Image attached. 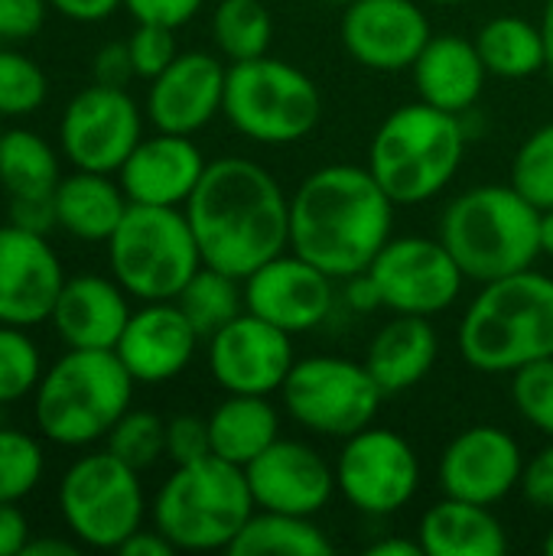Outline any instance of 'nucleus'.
I'll return each mask as SVG.
<instances>
[{"label": "nucleus", "instance_id": "obj_3", "mask_svg": "<svg viewBox=\"0 0 553 556\" xmlns=\"http://www.w3.org/2000/svg\"><path fill=\"white\" fill-rule=\"evenodd\" d=\"M456 349L482 375H515L518 368L553 355V280L521 270L482 283L469 303Z\"/></svg>", "mask_w": 553, "mask_h": 556}, {"label": "nucleus", "instance_id": "obj_9", "mask_svg": "<svg viewBox=\"0 0 553 556\" xmlns=\"http://www.w3.org/2000/svg\"><path fill=\"white\" fill-rule=\"evenodd\" d=\"M222 114L241 137L267 147H287L316 130L323 117V94L303 68L261 55L228 65Z\"/></svg>", "mask_w": 553, "mask_h": 556}, {"label": "nucleus", "instance_id": "obj_7", "mask_svg": "<svg viewBox=\"0 0 553 556\" xmlns=\"http://www.w3.org/2000/svg\"><path fill=\"white\" fill-rule=\"evenodd\" d=\"M254 515V498L241 466L205 456L176 466L150 502L153 528L189 554L228 551Z\"/></svg>", "mask_w": 553, "mask_h": 556}, {"label": "nucleus", "instance_id": "obj_54", "mask_svg": "<svg viewBox=\"0 0 553 556\" xmlns=\"http://www.w3.org/2000/svg\"><path fill=\"white\" fill-rule=\"evenodd\" d=\"M541 33H544V46H548V68L553 72V0H548V3H544Z\"/></svg>", "mask_w": 553, "mask_h": 556}, {"label": "nucleus", "instance_id": "obj_56", "mask_svg": "<svg viewBox=\"0 0 553 556\" xmlns=\"http://www.w3.org/2000/svg\"><path fill=\"white\" fill-rule=\"evenodd\" d=\"M544 554L553 556V528H551V534L544 538Z\"/></svg>", "mask_w": 553, "mask_h": 556}, {"label": "nucleus", "instance_id": "obj_35", "mask_svg": "<svg viewBox=\"0 0 553 556\" xmlns=\"http://www.w3.org/2000/svg\"><path fill=\"white\" fill-rule=\"evenodd\" d=\"M49 98L42 65L16 46H0V117H29Z\"/></svg>", "mask_w": 553, "mask_h": 556}, {"label": "nucleus", "instance_id": "obj_37", "mask_svg": "<svg viewBox=\"0 0 553 556\" xmlns=\"http://www.w3.org/2000/svg\"><path fill=\"white\" fill-rule=\"evenodd\" d=\"M42 371V355L29 332L0 323V404L10 407L23 397H33Z\"/></svg>", "mask_w": 553, "mask_h": 556}, {"label": "nucleus", "instance_id": "obj_29", "mask_svg": "<svg viewBox=\"0 0 553 556\" xmlns=\"http://www.w3.org/2000/svg\"><path fill=\"white\" fill-rule=\"evenodd\" d=\"M209 437L212 456L244 469L280 440V417L264 394H228L209 414Z\"/></svg>", "mask_w": 553, "mask_h": 556}, {"label": "nucleus", "instance_id": "obj_27", "mask_svg": "<svg viewBox=\"0 0 553 556\" xmlns=\"http://www.w3.org/2000/svg\"><path fill=\"white\" fill-rule=\"evenodd\" d=\"M417 541L427 556H502L508 531L489 505L443 495L420 518Z\"/></svg>", "mask_w": 553, "mask_h": 556}, {"label": "nucleus", "instance_id": "obj_24", "mask_svg": "<svg viewBox=\"0 0 553 556\" xmlns=\"http://www.w3.org/2000/svg\"><path fill=\"white\" fill-rule=\"evenodd\" d=\"M130 293L101 274L65 277L49 323L65 349H117L130 319Z\"/></svg>", "mask_w": 553, "mask_h": 556}, {"label": "nucleus", "instance_id": "obj_19", "mask_svg": "<svg viewBox=\"0 0 553 556\" xmlns=\"http://www.w3.org/2000/svg\"><path fill=\"white\" fill-rule=\"evenodd\" d=\"M65 267L46 235L0 225V323L33 329L49 323Z\"/></svg>", "mask_w": 553, "mask_h": 556}, {"label": "nucleus", "instance_id": "obj_53", "mask_svg": "<svg viewBox=\"0 0 553 556\" xmlns=\"http://www.w3.org/2000/svg\"><path fill=\"white\" fill-rule=\"evenodd\" d=\"M78 547H81L78 541L72 544L65 538H39V541L29 538L23 556H78Z\"/></svg>", "mask_w": 553, "mask_h": 556}, {"label": "nucleus", "instance_id": "obj_26", "mask_svg": "<svg viewBox=\"0 0 553 556\" xmlns=\"http://www.w3.org/2000/svg\"><path fill=\"white\" fill-rule=\"evenodd\" d=\"M437 355H440V339L433 323L427 316L394 313V319L372 336L365 349V368L372 371V378L388 397L417 388L437 365Z\"/></svg>", "mask_w": 553, "mask_h": 556}, {"label": "nucleus", "instance_id": "obj_6", "mask_svg": "<svg viewBox=\"0 0 553 556\" xmlns=\"http://www.w3.org/2000/svg\"><path fill=\"white\" fill-rule=\"evenodd\" d=\"M463 153L466 130L460 114L417 98L381 121L368 147V169L394 205H420L456 179Z\"/></svg>", "mask_w": 553, "mask_h": 556}, {"label": "nucleus", "instance_id": "obj_31", "mask_svg": "<svg viewBox=\"0 0 553 556\" xmlns=\"http://www.w3.org/2000/svg\"><path fill=\"white\" fill-rule=\"evenodd\" d=\"M332 551V541L313 518L264 508H254L228 547L231 556H329Z\"/></svg>", "mask_w": 553, "mask_h": 556}, {"label": "nucleus", "instance_id": "obj_57", "mask_svg": "<svg viewBox=\"0 0 553 556\" xmlns=\"http://www.w3.org/2000/svg\"><path fill=\"white\" fill-rule=\"evenodd\" d=\"M430 3H443V7H456V3H473V0H430Z\"/></svg>", "mask_w": 553, "mask_h": 556}, {"label": "nucleus", "instance_id": "obj_12", "mask_svg": "<svg viewBox=\"0 0 553 556\" xmlns=\"http://www.w3.org/2000/svg\"><path fill=\"white\" fill-rule=\"evenodd\" d=\"M143 114L127 88L91 81L68 98L59 121V150L75 169L111 173L143 140Z\"/></svg>", "mask_w": 553, "mask_h": 556}, {"label": "nucleus", "instance_id": "obj_50", "mask_svg": "<svg viewBox=\"0 0 553 556\" xmlns=\"http://www.w3.org/2000/svg\"><path fill=\"white\" fill-rule=\"evenodd\" d=\"M117 554L124 556H173L176 554V547L156 531V528H137L121 547H117Z\"/></svg>", "mask_w": 553, "mask_h": 556}, {"label": "nucleus", "instance_id": "obj_41", "mask_svg": "<svg viewBox=\"0 0 553 556\" xmlns=\"http://www.w3.org/2000/svg\"><path fill=\"white\" fill-rule=\"evenodd\" d=\"M127 49H130L137 78L153 81L179 55L176 29L163 23H137V29L127 36Z\"/></svg>", "mask_w": 553, "mask_h": 556}, {"label": "nucleus", "instance_id": "obj_34", "mask_svg": "<svg viewBox=\"0 0 553 556\" xmlns=\"http://www.w3.org/2000/svg\"><path fill=\"white\" fill-rule=\"evenodd\" d=\"M212 39L228 62L267 55L274 20L264 0H218L212 10Z\"/></svg>", "mask_w": 553, "mask_h": 556}, {"label": "nucleus", "instance_id": "obj_32", "mask_svg": "<svg viewBox=\"0 0 553 556\" xmlns=\"http://www.w3.org/2000/svg\"><path fill=\"white\" fill-rule=\"evenodd\" d=\"M476 49L489 68V75L499 78H531L541 68H548V46L541 23H531L525 16H492L476 33Z\"/></svg>", "mask_w": 553, "mask_h": 556}, {"label": "nucleus", "instance_id": "obj_48", "mask_svg": "<svg viewBox=\"0 0 553 556\" xmlns=\"http://www.w3.org/2000/svg\"><path fill=\"white\" fill-rule=\"evenodd\" d=\"M33 531L16 505H0V556H23Z\"/></svg>", "mask_w": 553, "mask_h": 556}, {"label": "nucleus", "instance_id": "obj_40", "mask_svg": "<svg viewBox=\"0 0 553 556\" xmlns=\"http://www.w3.org/2000/svg\"><path fill=\"white\" fill-rule=\"evenodd\" d=\"M512 404L525 424L553 440V355L512 375Z\"/></svg>", "mask_w": 553, "mask_h": 556}, {"label": "nucleus", "instance_id": "obj_45", "mask_svg": "<svg viewBox=\"0 0 553 556\" xmlns=\"http://www.w3.org/2000/svg\"><path fill=\"white\" fill-rule=\"evenodd\" d=\"M205 0H124V10L137 23H163V26H186Z\"/></svg>", "mask_w": 553, "mask_h": 556}, {"label": "nucleus", "instance_id": "obj_22", "mask_svg": "<svg viewBox=\"0 0 553 556\" xmlns=\"http://www.w3.org/2000/svg\"><path fill=\"white\" fill-rule=\"evenodd\" d=\"M199 342L202 336L179 303L156 300L130 313L114 352L137 384H166L192 365Z\"/></svg>", "mask_w": 553, "mask_h": 556}, {"label": "nucleus", "instance_id": "obj_51", "mask_svg": "<svg viewBox=\"0 0 553 556\" xmlns=\"http://www.w3.org/2000/svg\"><path fill=\"white\" fill-rule=\"evenodd\" d=\"M345 300H349V306L352 309H359V313H368V309H378L381 306V296H378V287H375V280H372V274L365 270V274H355V277H349L345 280Z\"/></svg>", "mask_w": 553, "mask_h": 556}, {"label": "nucleus", "instance_id": "obj_20", "mask_svg": "<svg viewBox=\"0 0 553 556\" xmlns=\"http://www.w3.org/2000/svg\"><path fill=\"white\" fill-rule=\"evenodd\" d=\"M254 508L316 518L329 502L336 485V469L300 440H274L257 459L244 466Z\"/></svg>", "mask_w": 553, "mask_h": 556}, {"label": "nucleus", "instance_id": "obj_2", "mask_svg": "<svg viewBox=\"0 0 553 556\" xmlns=\"http://www.w3.org/2000/svg\"><path fill=\"white\" fill-rule=\"evenodd\" d=\"M394 208L368 166L313 169L290 195V248L332 280H349L391 241Z\"/></svg>", "mask_w": 553, "mask_h": 556}, {"label": "nucleus", "instance_id": "obj_39", "mask_svg": "<svg viewBox=\"0 0 553 556\" xmlns=\"http://www.w3.org/2000/svg\"><path fill=\"white\" fill-rule=\"evenodd\" d=\"M512 186L541 212L553 208V121L518 147L512 160Z\"/></svg>", "mask_w": 553, "mask_h": 556}, {"label": "nucleus", "instance_id": "obj_15", "mask_svg": "<svg viewBox=\"0 0 553 556\" xmlns=\"http://www.w3.org/2000/svg\"><path fill=\"white\" fill-rule=\"evenodd\" d=\"M209 342V371L228 394H264L284 388L297 355L293 336L254 313H241L222 326Z\"/></svg>", "mask_w": 553, "mask_h": 556}, {"label": "nucleus", "instance_id": "obj_13", "mask_svg": "<svg viewBox=\"0 0 553 556\" xmlns=\"http://www.w3.org/2000/svg\"><path fill=\"white\" fill-rule=\"evenodd\" d=\"M381 306L401 316H437L450 309L466 283L463 267L440 238L391 235L368 267Z\"/></svg>", "mask_w": 553, "mask_h": 556}, {"label": "nucleus", "instance_id": "obj_42", "mask_svg": "<svg viewBox=\"0 0 553 556\" xmlns=\"http://www.w3.org/2000/svg\"><path fill=\"white\" fill-rule=\"evenodd\" d=\"M205 456H212L209 417L176 414L166 420V459H173V466H186Z\"/></svg>", "mask_w": 553, "mask_h": 556}, {"label": "nucleus", "instance_id": "obj_49", "mask_svg": "<svg viewBox=\"0 0 553 556\" xmlns=\"http://www.w3.org/2000/svg\"><path fill=\"white\" fill-rule=\"evenodd\" d=\"M124 7V0H49V10L72 23H101L114 16Z\"/></svg>", "mask_w": 553, "mask_h": 556}, {"label": "nucleus", "instance_id": "obj_4", "mask_svg": "<svg viewBox=\"0 0 553 556\" xmlns=\"http://www.w3.org/2000/svg\"><path fill=\"white\" fill-rule=\"evenodd\" d=\"M134 384L114 349H68L33 391L39 437L68 450L95 446L130 410Z\"/></svg>", "mask_w": 553, "mask_h": 556}, {"label": "nucleus", "instance_id": "obj_10", "mask_svg": "<svg viewBox=\"0 0 553 556\" xmlns=\"http://www.w3.org/2000/svg\"><path fill=\"white\" fill-rule=\"evenodd\" d=\"M55 502L68 534L91 551H117L147 518L140 472L111 450L78 456L62 472Z\"/></svg>", "mask_w": 553, "mask_h": 556}, {"label": "nucleus", "instance_id": "obj_16", "mask_svg": "<svg viewBox=\"0 0 553 556\" xmlns=\"http://www.w3.org/2000/svg\"><path fill=\"white\" fill-rule=\"evenodd\" d=\"M244 309L267 319L271 326L300 336L326 323L332 313V277L303 254L280 251L251 270L244 280Z\"/></svg>", "mask_w": 553, "mask_h": 556}, {"label": "nucleus", "instance_id": "obj_47", "mask_svg": "<svg viewBox=\"0 0 553 556\" xmlns=\"http://www.w3.org/2000/svg\"><path fill=\"white\" fill-rule=\"evenodd\" d=\"M7 222L36 235H49L55 228V202L52 199H7Z\"/></svg>", "mask_w": 553, "mask_h": 556}, {"label": "nucleus", "instance_id": "obj_38", "mask_svg": "<svg viewBox=\"0 0 553 556\" xmlns=\"http://www.w3.org/2000/svg\"><path fill=\"white\" fill-rule=\"evenodd\" d=\"M104 450L143 472L166 456V420L153 410H127L104 437Z\"/></svg>", "mask_w": 553, "mask_h": 556}, {"label": "nucleus", "instance_id": "obj_5", "mask_svg": "<svg viewBox=\"0 0 553 556\" xmlns=\"http://www.w3.org/2000/svg\"><path fill=\"white\" fill-rule=\"evenodd\" d=\"M463 267L466 280L492 283L535 267L541 248V208L512 182H486L460 192L440 218L437 235Z\"/></svg>", "mask_w": 553, "mask_h": 556}, {"label": "nucleus", "instance_id": "obj_59", "mask_svg": "<svg viewBox=\"0 0 553 556\" xmlns=\"http://www.w3.org/2000/svg\"><path fill=\"white\" fill-rule=\"evenodd\" d=\"M0 427H3V404H0Z\"/></svg>", "mask_w": 553, "mask_h": 556}, {"label": "nucleus", "instance_id": "obj_43", "mask_svg": "<svg viewBox=\"0 0 553 556\" xmlns=\"http://www.w3.org/2000/svg\"><path fill=\"white\" fill-rule=\"evenodd\" d=\"M49 13V0H0V46L33 39Z\"/></svg>", "mask_w": 553, "mask_h": 556}, {"label": "nucleus", "instance_id": "obj_18", "mask_svg": "<svg viewBox=\"0 0 553 556\" xmlns=\"http://www.w3.org/2000/svg\"><path fill=\"white\" fill-rule=\"evenodd\" d=\"M339 33L345 52L372 72L411 68L433 36L417 0H352Z\"/></svg>", "mask_w": 553, "mask_h": 556}, {"label": "nucleus", "instance_id": "obj_55", "mask_svg": "<svg viewBox=\"0 0 553 556\" xmlns=\"http://www.w3.org/2000/svg\"><path fill=\"white\" fill-rule=\"evenodd\" d=\"M541 248L548 257H553V208L541 212Z\"/></svg>", "mask_w": 553, "mask_h": 556}, {"label": "nucleus", "instance_id": "obj_33", "mask_svg": "<svg viewBox=\"0 0 553 556\" xmlns=\"http://www.w3.org/2000/svg\"><path fill=\"white\" fill-rule=\"evenodd\" d=\"M176 303L189 316L196 332L202 339H209L222 326H228L231 319H238L244 313V283L238 277H231V274H225V270H215V267L202 264L192 274V280L183 287Z\"/></svg>", "mask_w": 553, "mask_h": 556}, {"label": "nucleus", "instance_id": "obj_30", "mask_svg": "<svg viewBox=\"0 0 553 556\" xmlns=\"http://www.w3.org/2000/svg\"><path fill=\"white\" fill-rule=\"evenodd\" d=\"M59 182L62 160L42 134L29 127L0 134V189L7 199H52Z\"/></svg>", "mask_w": 553, "mask_h": 556}, {"label": "nucleus", "instance_id": "obj_21", "mask_svg": "<svg viewBox=\"0 0 553 556\" xmlns=\"http://www.w3.org/2000/svg\"><path fill=\"white\" fill-rule=\"evenodd\" d=\"M225 75L218 55L179 52L147 88V121L166 134H199L222 114Z\"/></svg>", "mask_w": 553, "mask_h": 556}, {"label": "nucleus", "instance_id": "obj_1", "mask_svg": "<svg viewBox=\"0 0 553 556\" xmlns=\"http://www.w3.org/2000/svg\"><path fill=\"white\" fill-rule=\"evenodd\" d=\"M183 208L202 264L238 280L290 248V195L248 156L212 160Z\"/></svg>", "mask_w": 553, "mask_h": 556}, {"label": "nucleus", "instance_id": "obj_46", "mask_svg": "<svg viewBox=\"0 0 553 556\" xmlns=\"http://www.w3.org/2000/svg\"><path fill=\"white\" fill-rule=\"evenodd\" d=\"M91 75H95V81H98V85L127 88V85H130V78H137L127 42H108V46H101V49L95 52Z\"/></svg>", "mask_w": 553, "mask_h": 556}, {"label": "nucleus", "instance_id": "obj_11", "mask_svg": "<svg viewBox=\"0 0 553 556\" xmlns=\"http://www.w3.org/2000/svg\"><path fill=\"white\" fill-rule=\"evenodd\" d=\"M280 397L290 420L303 430L329 440H349L375 424L385 391L378 388L365 362L310 355L293 362Z\"/></svg>", "mask_w": 553, "mask_h": 556}, {"label": "nucleus", "instance_id": "obj_44", "mask_svg": "<svg viewBox=\"0 0 553 556\" xmlns=\"http://www.w3.org/2000/svg\"><path fill=\"white\" fill-rule=\"evenodd\" d=\"M528 498V505H535L538 511H553V440L548 446H541L521 472V485H518Z\"/></svg>", "mask_w": 553, "mask_h": 556}, {"label": "nucleus", "instance_id": "obj_28", "mask_svg": "<svg viewBox=\"0 0 553 556\" xmlns=\"http://www.w3.org/2000/svg\"><path fill=\"white\" fill-rule=\"evenodd\" d=\"M55 228L72 235L75 241L108 244L114 228L121 225L130 199L111 173L75 169L62 176L55 195Z\"/></svg>", "mask_w": 553, "mask_h": 556}, {"label": "nucleus", "instance_id": "obj_60", "mask_svg": "<svg viewBox=\"0 0 553 556\" xmlns=\"http://www.w3.org/2000/svg\"><path fill=\"white\" fill-rule=\"evenodd\" d=\"M0 134H3V130H0Z\"/></svg>", "mask_w": 553, "mask_h": 556}, {"label": "nucleus", "instance_id": "obj_23", "mask_svg": "<svg viewBox=\"0 0 553 556\" xmlns=\"http://www.w3.org/2000/svg\"><path fill=\"white\" fill-rule=\"evenodd\" d=\"M205 166L209 160L189 134L156 130L130 150V156L117 169V182L124 195L137 205L183 208L196 192Z\"/></svg>", "mask_w": 553, "mask_h": 556}, {"label": "nucleus", "instance_id": "obj_14", "mask_svg": "<svg viewBox=\"0 0 553 556\" xmlns=\"http://www.w3.org/2000/svg\"><path fill=\"white\" fill-rule=\"evenodd\" d=\"M336 485L355 511L388 518L417 495L420 463L401 433L372 424L342 443L336 459Z\"/></svg>", "mask_w": 553, "mask_h": 556}, {"label": "nucleus", "instance_id": "obj_8", "mask_svg": "<svg viewBox=\"0 0 553 556\" xmlns=\"http://www.w3.org/2000/svg\"><path fill=\"white\" fill-rule=\"evenodd\" d=\"M108 267L111 277L140 303L176 300L202 267L186 208L130 202L108 238Z\"/></svg>", "mask_w": 553, "mask_h": 556}, {"label": "nucleus", "instance_id": "obj_52", "mask_svg": "<svg viewBox=\"0 0 553 556\" xmlns=\"http://www.w3.org/2000/svg\"><path fill=\"white\" fill-rule=\"evenodd\" d=\"M365 554L368 556H420L424 554V547H420V541L414 538H381V541H375V544H368L365 547Z\"/></svg>", "mask_w": 553, "mask_h": 556}, {"label": "nucleus", "instance_id": "obj_58", "mask_svg": "<svg viewBox=\"0 0 553 556\" xmlns=\"http://www.w3.org/2000/svg\"><path fill=\"white\" fill-rule=\"evenodd\" d=\"M323 3H336V7H349L352 0H323Z\"/></svg>", "mask_w": 553, "mask_h": 556}, {"label": "nucleus", "instance_id": "obj_25", "mask_svg": "<svg viewBox=\"0 0 553 556\" xmlns=\"http://www.w3.org/2000/svg\"><path fill=\"white\" fill-rule=\"evenodd\" d=\"M411 72H414L420 101L450 114H466L482 98V88L489 78V68L476 49V39H466L456 33L430 36V42L424 46Z\"/></svg>", "mask_w": 553, "mask_h": 556}, {"label": "nucleus", "instance_id": "obj_36", "mask_svg": "<svg viewBox=\"0 0 553 556\" xmlns=\"http://www.w3.org/2000/svg\"><path fill=\"white\" fill-rule=\"evenodd\" d=\"M46 456L33 433L0 427V505H20L42 479Z\"/></svg>", "mask_w": 553, "mask_h": 556}, {"label": "nucleus", "instance_id": "obj_17", "mask_svg": "<svg viewBox=\"0 0 553 556\" xmlns=\"http://www.w3.org/2000/svg\"><path fill=\"white\" fill-rule=\"evenodd\" d=\"M525 453L508 430L479 424L456 433L437 466L440 492L450 498L476 502V505H499L521 485Z\"/></svg>", "mask_w": 553, "mask_h": 556}]
</instances>
